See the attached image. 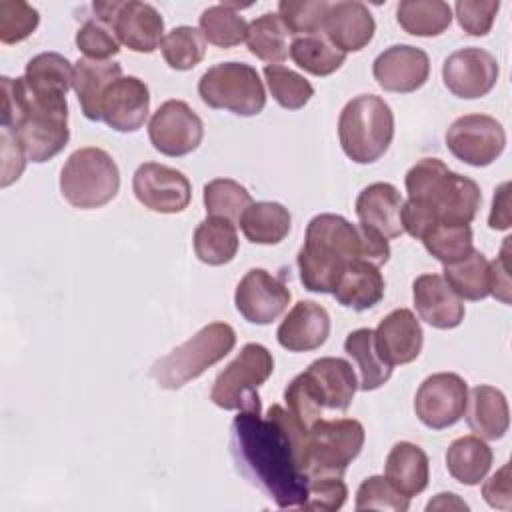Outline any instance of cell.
<instances>
[{
  "label": "cell",
  "instance_id": "1",
  "mask_svg": "<svg viewBox=\"0 0 512 512\" xmlns=\"http://www.w3.org/2000/svg\"><path fill=\"white\" fill-rule=\"evenodd\" d=\"M306 434L288 408L272 404L240 410L230 426V454L236 470L278 508H302L308 498Z\"/></svg>",
  "mask_w": 512,
  "mask_h": 512
},
{
  "label": "cell",
  "instance_id": "2",
  "mask_svg": "<svg viewBox=\"0 0 512 512\" xmlns=\"http://www.w3.org/2000/svg\"><path fill=\"white\" fill-rule=\"evenodd\" d=\"M404 184L408 202L402 206V226L418 240L438 222L470 224L482 204L480 186L438 158L418 160L406 172Z\"/></svg>",
  "mask_w": 512,
  "mask_h": 512
},
{
  "label": "cell",
  "instance_id": "3",
  "mask_svg": "<svg viewBox=\"0 0 512 512\" xmlns=\"http://www.w3.org/2000/svg\"><path fill=\"white\" fill-rule=\"evenodd\" d=\"M2 128L10 130L30 162L42 164L70 138L68 102L34 96L24 78L2 76Z\"/></svg>",
  "mask_w": 512,
  "mask_h": 512
},
{
  "label": "cell",
  "instance_id": "4",
  "mask_svg": "<svg viewBox=\"0 0 512 512\" xmlns=\"http://www.w3.org/2000/svg\"><path fill=\"white\" fill-rule=\"evenodd\" d=\"M364 256V226L338 214H318L306 226L296 264L306 290L332 294L344 268Z\"/></svg>",
  "mask_w": 512,
  "mask_h": 512
},
{
  "label": "cell",
  "instance_id": "5",
  "mask_svg": "<svg viewBox=\"0 0 512 512\" xmlns=\"http://www.w3.org/2000/svg\"><path fill=\"white\" fill-rule=\"evenodd\" d=\"M338 138L352 162L372 164L380 160L394 138L392 108L376 94L352 98L340 112Z\"/></svg>",
  "mask_w": 512,
  "mask_h": 512
},
{
  "label": "cell",
  "instance_id": "6",
  "mask_svg": "<svg viewBox=\"0 0 512 512\" xmlns=\"http://www.w3.org/2000/svg\"><path fill=\"white\" fill-rule=\"evenodd\" d=\"M236 346V332L226 322L202 326L184 344L156 360L150 376L164 390H178L220 362Z\"/></svg>",
  "mask_w": 512,
  "mask_h": 512
},
{
  "label": "cell",
  "instance_id": "7",
  "mask_svg": "<svg viewBox=\"0 0 512 512\" xmlns=\"http://www.w3.org/2000/svg\"><path fill=\"white\" fill-rule=\"evenodd\" d=\"M120 190V170L114 158L96 146L72 152L60 172L64 200L80 210L102 208Z\"/></svg>",
  "mask_w": 512,
  "mask_h": 512
},
{
  "label": "cell",
  "instance_id": "8",
  "mask_svg": "<svg viewBox=\"0 0 512 512\" xmlns=\"http://www.w3.org/2000/svg\"><path fill=\"white\" fill-rule=\"evenodd\" d=\"M274 358L258 342L242 346L238 356L216 376L210 400L222 410H260L258 388L272 376Z\"/></svg>",
  "mask_w": 512,
  "mask_h": 512
},
{
  "label": "cell",
  "instance_id": "9",
  "mask_svg": "<svg viewBox=\"0 0 512 512\" xmlns=\"http://www.w3.org/2000/svg\"><path fill=\"white\" fill-rule=\"evenodd\" d=\"M202 102L236 116H256L266 106L264 84L254 66L244 62H220L208 68L200 82Z\"/></svg>",
  "mask_w": 512,
  "mask_h": 512
},
{
  "label": "cell",
  "instance_id": "10",
  "mask_svg": "<svg viewBox=\"0 0 512 512\" xmlns=\"http://www.w3.org/2000/svg\"><path fill=\"white\" fill-rule=\"evenodd\" d=\"M364 426L354 418L318 420L306 434V472L342 476L364 446Z\"/></svg>",
  "mask_w": 512,
  "mask_h": 512
},
{
  "label": "cell",
  "instance_id": "11",
  "mask_svg": "<svg viewBox=\"0 0 512 512\" xmlns=\"http://www.w3.org/2000/svg\"><path fill=\"white\" fill-rule=\"evenodd\" d=\"M96 18L112 26L120 44L134 52L150 54L164 38V18L148 2H94Z\"/></svg>",
  "mask_w": 512,
  "mask_h": 512
},
{
  "label": "cell",
  "instance_id": "12",
  "mask_svg": "<svg viewBox=\"0 0 512 512\" xmlns=\"http://www.w3.org/2000/svg\"><path fill=\"white\" fill-rule=\"evenodd\" d=\"M446 146L454 158L482 168L504 152L506 132L502 124L488 114H466L450 124Z\"/></svg>",
  "mask_w": 512,
  "mask_h": 512
},
{
  "label": "cell",
  "instance_id": "13",
  "mask_svg": "<svg viewBox=\"0 0 512 512\" xmlns=\"http://www.w3.org/2000/svg\"><path fill=\"white\" fill-rule=\"evenodd\" d=\"M148 138L156 152L180 158L200 146L204 124L184 100H166L148 122Z\"/></svg>",
  "mask_w": 512,
  "mask_h": 512
},
{
  "label": "cell",
  "instance_id": "14",
  "mask_svg": "<svg viewBox=\"0 0 512 512\" xmlns=\"http://www.w3.org/2000/svg\"><path fill=\"white\" fill-rule=\"evenodd\" d=\"M468 384L454 372H436L418 386L414 396V412L418 420L432 428L444 430L454 426L466 410Z\"/></svg>",
  "mask_w": 512,
  "mask_h": 512
},
{
  "label": "cell",
  "instance_id": "15",
  "mask_svg": "<svg viewBox=\"0 0 512 512\" xmlns=\"http://www.w3.org/2000/svg\"><path fill=\"white\" fill-rule=\"evenodd\" d=\"M132 190L144 208L160 214H178L192 198L190 180L180 170L158 162H144L136 168Z\"/></svg>",
  "mask_w": 512,
  "mask_h": 512
},
{
  "label": "cell",
  "instance_id": "16",
  "mask_svg": "<svg viewBox=\"0 0 512 512\" xmlns=\"http://www.w3.org/2000/svg\"><path fill=\"white\" fill-rule=\"evenodd\" d=\"M498 60L484 48H460L442 64L444 86L458 98L474 100L486 96L498 82Z\"/></svg>",
  "mask_w": 512,
  "mask_h": 512
},
{
  "label": "cell",
  "instance_id": "17",
  "mask_svg": "<svg viewBox=\"0 0 512 512\" xmlns=\"http://www.w3.org/2000/svg\"><path fill=\"white\" fill-rule=\"evenodd\" d=\"M290 298L292 294L286 284L264 268L248 270L234 292V304L240 316L260 326L278 320L288 308Z\"/></svg>",
  "mask_w": 512,
  "mask_h": 512
},
{
  "label": "cell",
  "instance_id": "18",
  "mask_svg": "<svg viewBox=\"0 0 512 512\" xmlns=\"http://www.w3.org/2000/svg\"><path fill=\"white\" fill-rule=\"evenodd\" d=\"M372 74L382 90L410 94L426 84L430 76V58L422 48L394 44L376 56Z\"/></svg>",
  "mask_w": 512,
  "mask_h": 512
},
{
  "label": "cell",
  "instance_id": "19",
  "mask_svg": "<svg viewBox=\"0 0 512 512\" xmlns=\"http://www.w3.org/2000/svg\"><path fill=\"white\" fill-rule=\"evenodd\" d=\"M102 120L116 132H136L150 112V90L136 76L116 78L104 92L100 104Z\"/></svg>",
  "mask_w": 512,
  "mask_h": 512
},
{
  "label": "cell",
  "instance_id": "20",
  "mask_svg": "<svg viewBox=\"0 0 512 512\" xmlns=\"http://www.w3.org/2000/svg\"><path fill=\"white\" fill-rule=\"evenodd\" d=\"M424 344L420 320L408 308H396L386 314L374 330V346L378 356L388 366H402L414 362Z\"/></svg>",
  "mask_w": 512,
  "mask_h": 512
},
{
  "label": "cell",
  "instance_id": "21",
  "mask_svg": "<svg viewBox=\"0 0 512 512\" xmlns=\"http://www.w3.org/2000/svg\"><path fill=\"white\" fill-rule=\"evenodd\" d=\"M302 378L322 410H348L358 390L354 368L344 358H318L302 372Z\"/></svg>",
  "mask_w": 512,
  "mask_h": 512
},
{
  "label": "cell",
  "instance_id": "22",
  "mask_svg": "<svg viewBox=\"0 0 512 512\" xmlns=\"http://www.w3.org/2000/svg\"><path fill=\"white\" fill-rule=\"evenodd\" d=\"M418 316L438 330H450L464 320V302L440 274H420L412 284Z\"/></svg>",
  "mask_w": 512,
  "mask_h": 512
},
{
  "label": "cell",
  "instance_id": "23",
  "mask_svg": "<svg viewBox=\"0 0 512 512\" xmlns=\"http://www.w3.org/2000/svg\"><path fill=\"white\" fill-rule=\"evenodd\" d=\"M322 32L344 54L358 52L374 38L376 22L368 6L362 2H330Z\"/></svg>",
  "mask_w": 512,
  "mask_h": 512
},
{
  "label": "cell",
  "instance_id": "24",
  "mask_svg": "<svg viewBox=\"0 0 512 512\" xmlns=\"http://www.w3.org/2000/svg\"><path fill=\"white\" fill-rule=\"evenodd\" d=\"M330 336V316L324 306L300 300L292 306L276 330L278 344L288 352H310L320 348Z\"/></svg>",
  "mask_w": 512,
  "mask_h": 512
},
{
  "label": "cell",
  "instance_id": "25",
  "mask_svg": "<svg viewBox=\"0 0 512 512\" xmlns=\"http://www.w3.org/2000/svg\"><path fill=\"white\" fill-rule=\"evenodd\" d=\"M402 206L404 200L394 184L374 182L358 194L356 216L360 224L376 230L386 240H394L404 234Z\"/></svg>",
  "mask_w": 512,
  "mask_h": 512
},
{
  "label": "cell",
  "instance_id": "26",
  "mask_svg": "<svg viewBox=\"0 0 512 512\" xmlns=\"http://www.w3.org/2000/svg\"><path fill=\"white\" fill-rule=\"evenodd\" d=\"M464 416L468 428L482 440H500L510 426L506 396L488 384H478L470 390Z\"/></svg>",
  "mask_w": 512,
  "mask_h": 512
},
{
  "label": "cell",
  "instance_id": "27",
  "mask_svg": "<svg viewBox=\"0 0 512 512\" xmlns=\"http://www.w3.org/2000/svg\"><path fill=\"white\" fill-rule=\"evenodd\" d=\"M386 480L406 498L418 496L426 490L430 480V462L426 452L412 442H396L384 464Z\"/></svg>",
  "mask_w": 512,
  "mask_h": 512
},
{
  "label": "cell",
  "instance_id": "28",
  "mask_svg": "<svg viewBox=\"0 0 512 512\" xmlns=\"http://www.w3.org/2000/svg\"><path fill=\"white\" fill-rule=\"evenodd\" d=\"M384 288V276L378 266L354 260L344 268L332 294L344 308L364 312L384 298Z\"/></svg>",
  "mask_w": 512,
  "mask_h": 512
},
{
  "label": "cell",
  "instance_id": "29",
  "mask_svg": "<svg viewBox=\"0 0 512 512\" xmlns=\"http://www.w3.org/2000/svg\"><path fill=\"white\" fill-rule=\"evenodd\" d=\"M120 76H122V66L118 62L80 58L74 64L72 88L78 96L82 114L88 120H92V122L102 120V112H100L102 96H104L106 88Z\"/></svg>",
  "mask_w": 512,
  "mask_h": 512
},
{
  "label": "cell",
  "instance_id": "30",
  "mask_svg": "<svg viewBox=\"0 0 512 512\" xmlns=\"http://www.w3.org/2000/svg\"><path fill=\"white\" fill-rule=\"evenodd\" d=\"M70 60L58 52H42L28 60L24 70V82L34 96L48 100H66V92L72 88Z\"/></svg>",
  "mask_w": 512,
  "mask_h": 512
},
{
  "label": "cell",
  "instance_id": "31",
  "mask_svg": "<svg viewBox=\"0 0 512 512\" xmlns=\"http://www.w3.org/2000/svg\"><path fill=\"white\" fill-rule=\"evenodd\" d=\"M494 454L480 436H460L446 450L448 474L464 486L480 484L490 466Z\"/></svg>",
  "mask_w": 512,
  "mask_h": 512
},
{
  "label": "cell",
  "instance_id": "32",
  "mask_svg": "<svg viewBox=\"0 0 512 512\" xmlns=\"http://www.w3.org/2000/svg\"><path fill=\"white\" fill-rule=\"evenodd\" d=\"M240 228L252 244H278L282 242L292 226V216L280 202H252L242 218Z\"/></svg>",
  "mask_w": 512,
  "mask_h": 512
},
{
  "label": "cell",
  "instance_id": "33",
  "mask_svg": "<svg viewBox=\"0 0 512 512\" xmlns=\"http://www.w3.org/2000/svg\"><path fill=\"white\" fill-rule=\"evenodd\" d=\"M194 254L208 266H222L234 260L238 252L236 224L224 218H206L194 230Z\"/></svg>",
  "mask_w": 512,
  "mask_h": 512
},
{
  "label": "cell",
  "instance_id": "34",
  "mask_svg": "<svg viewBox=\"0 0 512 512\" xmlns=\"http://www.w3.org/2000/svg\"><path fill=\"white\" fill-rule=\"evenodd\" d=\"M344 352L354 360L360 380L358 390H376L386 384L392 376V366H388L376 352L374 330L358 328L352 330L344 340Z\"/></svg>",
  "mask_w": 512,
  "mask_h": 512
},
{
  "label": "cell",
  "instance_id": "35",
  "mask_svg": "<svg viewBox=\"0 0 512 512\" xmlns=\"http://www.w3.org/2000/svg\"><path fill=\"white\" fill-rule=\"evenodd\" d=\"M442 278L458 298L478 302L490 296V262L480 250H472L464 260L444 264Z\"/></svg>",
  "mask_w": 512,
  "mask_h": 512
},
{
  "label": "cell",
  "instance_id": "36",
  "mask_svg": "<svg viewBox=\"0 0 512 512\" xmlns=\"http://www.w3.org/2000/svg\"><path fill=\"white\" fill-rule=\"evenodd\" d=\"M400 28L412 36H440L452 22V8L442 0H404L396 8Z\"/></svg>",
  "mask_w": 512,
  "mask_h": 512
},
{
  "label": "cell",
  "instance_id": "37",
  "mask_svg": "<svg viewBox=\"0 0 512 512\" xmlns=\"http://www.w3.org/2000/svg\"><path fill=\"white\" fill-rule=\"evenodd\" d=\"M250 4H234V2H222L216 6L206 8L200 14V32L204 40L218 48H232L246 40L248 24L246 20L236 12L242 8H248Z\"/></svg>",
  "mask_w": 512,
  "mask_h": 512
},
{
  "label": "cell",
  "instance_id": "38",
  "mask_svg": "<svg viewBox=\"0 0 512 512\" xmlns=\"http://www.w3.org/2000/svg\"><path fill=\"white\" fill-rule=\"evenodd\" d=\"M288 52L294 64L312 76H330L346 60V54L322 34L296 36Z\"/></svg>",
  "mask_w": 512,
  "mask_h": 512
},
{
  "label": "cell",
  "instance_id": "39",
  "mask_svg": "<svg viewBox=\"0 0 512 512\" xmlns=\"http://www.w3.org/2000/svg\"><path fill=\"white\" fill-rule=\"evenodd\" d=\"M288 30L278 14L266 12L248 24L246 46L250 54L268 64H280L288 58Z\"/></svg>",
  "mask_w": 512,
  "mask_h": 512
},
{
  "label": "cell",
  "instance_id": "40",
  "mask_svg": "<svg viewBox=\"0 0 512 512\" xmlns=\"http://www.w3.org/2000/svg\"><path fill=\"white\" fill-rule=\"evenodd\" d=\"M422 244L430 256L442 264H454L464 260L472 250V228L470 224H434L424 236Z\"/></svg>",
  "mask_w": 512,
  "mask_h": 512
},
{
  "label": "cell",
  "instance_id": "41",
  "mask_svg": "<svg viewBox=\"0 0 512 512\" xmlns=\"http://www.w3.org/2000/svg\"><path fill=\"white\" fill-rule=\"evenodd\" d=\"M250 204V192L232 178H214L204 186V208L210 218H224L238 224Z\"/></svg>",
  "mask_w": 512,
  "mask_h": 512
},
{
  "label": "cell",
  "instance_id": "42",
  "mask_svg": "<svg viewBox=\"0 0 512 512\" xmlns=\"http://www.w3.org/2000/svg\"><path fill=\"white\" fill-rule=\"evenodd\" d=\"M162 56L172 70H192L206 54V40L194 26H176L160 42Z\"/></svg>",
  "mask_w": 512,
  "mask_h": 512
},
{
  "label": "cell",
  "instance_id": "43",
  "mask_svg": "<svg viewBox=\"0 0 512 512\" xmlns=\"http://www.w3.org/2000/svg\"><path fill=\"white\" fill-rule=\"evenodd\" d=\"M264 80L272 98L286 110H300L314 96L312 84L282 64H268L264 68Z\"/></svg>",
  "mask_w": 512,
  "mask_h": 512
},
{
  "label": "cell",
  "instance_id": "44",
  "mask_svg": "<svg viewBox=\"0 0 512 512\" xmlns=\"http://www.w3.org/2000/svg\"><path fill=\"white\" fill-rule=\"evenodd\" d=\"M330 2L326 0H282L278 16L284 28L294 36L320 34Z\"/></svg>",
  "mask_w": 512,
  "mask_h": 512
},
{
  "label": "cell",
  "instance_id": "45",
  "mask_svg": "<svg viewBox=\"0 0 512 512\" xmlns=\"http://www.w3.org/2000/svg\"><path fill=\"white\" fill-rule=\"evenodd\" d=\"M410 498L402 496L386 476H368L356 490V510H392L406 512Z\"/></svg>",
  "mask_w": 512,
  "mask_h": 512
},
{
  "label": "cell",
  "instance_id": "46",
  "mask_svg": "<svg viewBox=\"0 0 512 512\" xmlns=\"http://www.w3.org/2000/svg\"><path fill=\"white\" fill-rule=\"evenodd\" d=\"M40 14L26 2L2 0L0 2V40L16 44L26 40L38 26Z\"/></svg>",
  "mask_w": 512,
  "mask_h": 512
},
{
  "label": "cell",
  "instance_id": "47",
  "mask_svg": "<svg viewBox=\"0 0 512 512\" xmlns=\"http://www.w3.org/2000/svg\"><path fill=\"white\" fill-rule=\"evenodd\" d=\"M76 46L88 60H108L120 52L112 26L98 18H90L78 28Z\"/></svg>",
  "mask_w": 512,
  "mask_h": 512
},
{
  "label": "cell",
  "instance_id": "48",
  "mask_svg": "<svg viewBox=\"0 0 512 512\" xmlns=\"http://www.w3.org/2000/svg\"><path fill=\"white\" fill-rule=\"evenodd\" d=\"M348 498V486L342 476L320 474L308 478V498L304 502V510H320V512H336L344 506Z\"/></svg>",
  "mask_w": 512,
  "mask_h": 512
},
{
  "label": "cell",
  "instance_id": "49",
  "mask_svg": "<svg viewBox=\"0 0 512 512\" xmlns=\"http://www.w3.org/2000/svg\"><path fill=\"white\" fill-rule=\"evenodd\" d=\"M500 10L498 0H458L454 6L458 24L470 36H486Z\"/></svg>",
  "mask_w": 512,
  "mask_h": 512
},
{
  "label": "cell",
  "instance_id": "50",
  "mask_svg": "<svg viewBox=\"0 0 512 512\" xmlns=\"http://www.w3.org/2000/svg\"><path fill=\"white\" fill-rule=\"evenodd\" d=\"M284 400L288 412L294 416V420L304 428L310 430L314 422L320 420L322 416V406L306 386L302 374H298L284 390Z\"/></svg>",
  "mask_w": 512,
  "mask_h": 512
},
{
  "label": "cell",
  "instance_id": "51",
  "mask_svg": "<svg viewBox=\"0 0 512 512\" xmlns=\"http://www.w3.org/2000/svg\"><path fill=\"white\" fill-rule=\"evenodd\" d=\"M26 162L28 158L18 140L12 136L10 130L2 128V186L18 180Z\"/></svg>",
  "mask_w": 512,
  "mask_h": 512
},
{
  "label": "cell",
  "instance_id": "52",
  "mask_svg": "<svg viewBox=\"0 0 512 512\" xmlns=\"http://www.w3.org/2000/svg\"><path fill=\"white\" fill-rule=\"evenodd\" d=\"M512 238H504L500 256L490 262V294L500 302H510V258L508 244Z\"/></svg>",
  "mask_w": 512,
  "mask_h": 512
},
{
  "label": "cell",
  "instance_id": "53",
  "mask_svg": "<svg viewBox=\"0 0 512 512\" xmlns=\"http://www.w3.org/2000/svg\"><path fill=\"white\" fill-rule=\"evenodd\" d=\"M482 496L488 502V506L510 510V464L508 462L484 482Z\"/></svg>",
  "mask_w": 512,
  "mask_h": 512
},
{
  "label": "cell",
  "instance_id": "54",
  "mask_svg": "<svg viewBox=\"0 0 512 512\" xmlns=\"http://www.w3.org/2000/svg\"><path fill=\"white\" fill-rule=\"evenodd\" d=\"M488 226L492 230H508L510 228V182H502L496 188L492 210L488 216Z\"/></svg>",
  "mask_w": 512,
  "mask_h": 512
},
{
  "label": "cell",
  "instance_id": "55",
  "mask_svg": "<svg viewBox=\"0 0 512 512\" xmlns=\"http://www.w3.org/2000/svg\"><path fill=\"white\" fill-rule=\"evenodd\" d=\"M438 508H458V510H468V504L462 502L456 494H450V492H442L438 494L434 500H430L426 504V510H438Z\"/></svg>",
  "mask_w": 512,
  "mask_h": 512
}]
</instances>
